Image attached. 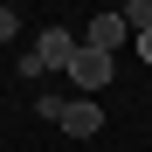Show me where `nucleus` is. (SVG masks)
<instances>
[{"label": "nucleus", "mask_w": 152, "mask_h": 152, "mask_svg": "<svg viewBox=\"0 0 152 152\" xmlns=\"http://www.w3.org/2000/svg\"><path fill=\"white\" fill-rule=\"evenodd\" d=\"M62 132H69V138H97V132H104V111H97V97H69Z\"/></svg>", "instance_id": "nucleus-3"}, {"label": "nucleus", "mask_w": 152, "mask_h": 152, "mask_svg": "<svg viewBox=\"0 0 152 152\" xmlns=\"http://www.w3.org/2000/svg\"><path fill=\"white\" fill-rule=\"evenodd\" d=\"M124 35H132V28H124V14H97L90 28H83V48H104V56H111Z\"/></svg>", "instance_id": "nucleus-4"}, {"label": "nucleus", "mask_w": 152, "mask_h": 152, "mask_svg": "<svg viewBox=\"0 0 152 152\" xmlns=\"http://www.w3.org/2000/svg\"><path fill=\"white\" fill-rule=\"evenodd\" d=\"M35 111H42L48 124H62V111H69V97H56V90H42V97H35Z\"/></svg>", "instance_id": "nucleus-5"}, {"label": "nucleus", "mask_w": 152, "mask_h": 152, "mask_svg": "<svg viewBox=\"0 0 152 152\" xmlns=\"http://www.w3.org/2000/svg\"><path fill=\"white\" fill-rule=\"evenodd\" d=\"M69 83L83 90V97H97V90L111 83V56H104V48H76V62H69Z\"/></svg>", "instance_id": "nucleus-2"}, {"label": "nucleus", "mask_w": 152, "mask_h": 152, "mask_svg": "<svg viewBox=\"0 0 152 152\" xmlns=\"http://www.w3.org/2000/svg\"><path fill=\"white\" fill-rule=\"evenodd\" d=\"M138 62H145V69H152V28H145V35H138Z\"/></svg>", "instance_id": "nucleus-8"}, {"label": "nucleus", "mask_w": 152, "mask_h": 152, "mask_svg": "<svg viewBox=\"0 0 152 152\" xmlns=\"http://www.w3.org/2000/svg\"><path fill=\"white\" fill-rule=\"evenodd\" d=\"M124 28H132V35L152 28V0H132V7H124Z\"/></svg>", "instance_id": "nucleus-6"}, {"label": "nucleus", "mask_w": 152, "mask_h": 152, "mask_svg": "<svg viewBox=\"0 0 152 152\" xmlns=\"http://www.w3.org/2000/svg\"><path fill=\"white\" fill-rule=\"evenodd\" d=\"M14 28H21V14H14V7H0V42H14Z\"/></svg>", "instance_id": "nucleus-7"}, {"label": "nucleus", "mask_w": 152, "mask_h": 152, "mask_svg": "<svg viewBox=\"0 0 152 152\" xmlns=\"http://www.w3.org/2000/svg\"><path fill=\"white\" fill-rule=\"evenodd\" d=\"M76 48H83V35H69V28H42V42L28 48V56L42 62V76H69V62H76Z\"/></svg>", "instance_id": "nucleus-1"}]
</instances>
